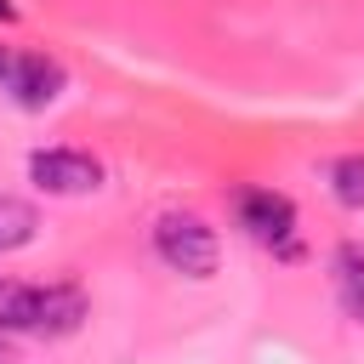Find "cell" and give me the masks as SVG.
I'll return each mask as SVG.
<instances>
[{
    "label": "cell",
    "mask_w": 364,
    "mask_h": 364,
    "mask_svg": "<svg viewBox=\"0 0 364 364\" xmlns=\"http://www.w3.org/2000/svg\"><path fill=\"white\" fill-rule=\"evenodd\" d=\"M85 324V296L74 284H23L0 273V330L28 336H74Z\"/></svg>",
    "instance_id": "cell-1"
},
{
    "label": "cell",
    "mask_w": 364,
    "mask_h": 364,
    "mask_svg": "<svg viewBox=\"0 0 364 364\" xmlns=\"http://www.w3.org/2000/svg\"><path fill=\"white\" fill-rule=\"evenodd\" d=\"M154 250L182 279H210L216 273V233L188 210H171V216L154 222Z\"/></svg>",
    "instance_id": "cell-2"
},
{
    "label": "cell",
    "mask_w": 364,
    "mask_h": 364,
    "mask_svg": "<svg viewBox=\"0 0 364 364\" xmlns=\"http://www.w3.org/2000/svg\"><path fill=\"white\" fill-rule=\"evenodd\" d=\"M28 176H34V188L63 193V199L102 188V165L91 154H80V148H40V154H28Z\"/></svg>",
    "instance_id": "cell-3"
},
{
    "label": "cell",
    "mask_w": 364,
    "mask_h": 364,
    "mask_svg": "<svg viewBox=\"0 0 364 364\" xmlns=\"http://www.w3.org/2000/svg\"><path fill=\"white\" fill-rule=\"evenodd\" d=\"M239 228L256 239V245H273V250H290L296 245V205L273 188H245L239 193Z\"/></svg>",
    "instance_id": "cell-4"
},
{
    "label": "cell",
    "mask_w": 364,
    "mask_h": 364,
    "mask_svg": "<svg viewBox=\"0 0 364 364\" xmlns=\"http://www.w3.org/2000/svg\"><path fill=\"white\" fill-rule=\"evenodd\" d=\"M0 91H6L17 108H46V102H57V91H63V63H51V57H40V51H11V68H6Z\"/></svg>",
    "instance_id": "cell-5"
},
{
    "label": "cell",
    "mask_w": 364,
    "mask_h": 364,
    "mask_svg": "<svg viewBox=\"0 0 364 364\" xmlns=\"http://www.w3.org/2000/svg\"><path fill=\"white\" fill-rule=\"evenodd\" d=\"M330 273H336V296H341L347 318L364 324V245L358 239H341L336 256H330Z\"/></svg>",
    "instance_id": "cell-6"
},
{
    "label": "cell",
    "mask_w": 364,
    "mask_h": 364,
    "mask_svg": "<svg viewBox=\"0 0 364 364\" xmlns=\"http://www.w3.org/2000/svg\"><path fill=\"white\" fill-rule=\"evenodd\" d=\"M34 233H40V210L17 193H0V256L34 245Z\"/></svg>",
    "instance_id": "cell-7"
},
{
    "label": "cell",
    "mask_w": 364,
    "mask_h": 364,
    "mask_svg": "<svg viewBox=\"0 0 364 364\" xmlns=\"http://www.w3.org/2000/svg\"><path fill=\"white\" fill-rule=\"evenodd\" d=\"M330 193L347 210H364V154H347V159L330 165Z\"/></svg>",
    "instance_id": "cell-8"
},
{
    "label": "cell",
    "mask_w": 364,
    "mask_h": 364,
    "mask_svg": "<svg viewBox=\"0 0 364 364\" xmlns=\"http://www.w3.org/2000/svg\"><path fill=\"white\" fill-rule=\"evenodd\" d=\"M11 17H17V6H11V0H0V23H11Z\"/></svg>",
    "instance_id": "cell-9"
},
{
    "label": "cell",
    "mask_w": 364,
    "mask_h": 364,
    "mask_svg": "<svg viewBox=\"0 0 364 364\" xmlns=\"http://www.w3.org/2000/svg\"><path fill=\"white\" fill-rule=\"evenodd\" d=\"M6 68H11V51H6V46H0V80H6Z\"/></svg>",
    "instance_id": "cell-10"
}]
</instances>
